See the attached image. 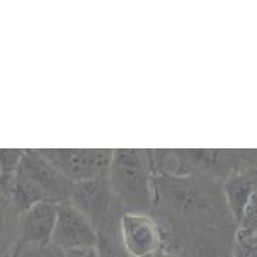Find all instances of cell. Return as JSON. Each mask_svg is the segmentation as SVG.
I'll use <instances>...</instances> for the list:
<instances>
[{"label": "cell", "instance_id": "6", "mask_svg": "<svg viewBox=\"0 0 257 257\" xmlns=\"http://www.w3.org/2000/svg\"><path fill=\"white\" fill-rule=\"evenodd\" d=\"M109 188L107 177L73 183L68 201L77 207L95 227V224H101L107 216L110 203Z\"/></svg>", "mask_w": 257, "mask_h": 257}, {"label": "cell", "instance_id": "12", "mask_svg": "<svg viewBox=\"0 0 257 257\" xmlns=\"http://www.w3.org/2000/svg\"><path fill=\"white\" fill-rule=\"evenodd\" d=\"M11 248L13 245H7L4 242H0V257H10V252H11Z\"/></svg>", "mask_w": 257, "mask_h": 257}, {"label": "cell", "instance_id": "5", "mask_svg": "<svg viewBox=\"0 0 257 257\" xmlns=\"http://www.w3.org/2000/svg\"><path fill=\"white\" fill-rule=\"evenodd\" d=\"M119 234L127 257H150L164 251V236L156 221L138 210L119 219Z\"/></svg>", "mask_w": 257, "mask_h": 257}, {"label": "cell", "instance_id": "4", "mask_svg": "<svg viewBox=\"0 0 257 257\" xmlns=\"http://www.w3.org/2000/svg\"><path fill=\"white\" fill-rule=\"evenodd\" d=\"M98 231L94 224L70 201L58 204L56 222L50 243L61 251L95 248Z\"/></svg>", "mask_w": 257, "mask_h": 257}, {"label": "cell", "instance_id": "10", "mask_svg": "<svg viewBox=\"0 0 257 257\" xmlns=\"http://www.w3.org/2000/svg\"><path fill=\"white\" fill-rule=\"evenodd\" d=\"M25 150H0V176H13Z\"/></svg>", "mask_w": 257, "mask_h": 257}, {"label": "cell", "instance_id": "7", "mask_svg": "<svg viewBox=\"0 0 257 257\" xmlns=\"http://www.w3.org/2000/svg\"><path fill=\"white\" fill-rule=\"evenodd\" d=\"M58 215V204L41 201L31 206L19 216L20 243H50Z\"/></svg>", "mask_w": 257, "mask_h": 257}, {"label": "cell", "instance_id": "11", "mask_svg": "<svg viewBox=\"0 0 257 257\" xmlns=\"http://www.w3.org/2000/svg\"><path fill=\"white\" fill-rule=\"evenodd\" d=\"M64 257H100L97 246L95 248H83V249H73V251H65Z\"/></svg>", "mask_w": 257, "mask_h": 257}, {"label": "cell", "instance_id": "1", "mask_svg": "<svg viewBox=\"0 0 257 257\" xmlns=\"http://www.w3.org/2000/svg\"><path fill=\"white\" fill-rule=\"evenodd\" d=\"M71 189L73 183L58 173L41 156L40 150H25L11 179L14 212L20 215L41 201L55 204L68 201Z\"/></svg>", "mask_w": 257, "mask_h": 257}, {"label": "cell", "instance_id": "2", "mask_svg": "<svg viewBox=\"0 0 257 257\" xmlns=\"http://www.w3.org/2000/svg\"><path fill=\"white\" fill-rule=\"evenodd\" d=\"M110 188L132 207H146L150 201V165L141 150H112L107 171Z\"/></svg>", "mask_w": 257, "mask_h": 257}, {"label": "cell", "instance_id": "8", "mask_svg": "<svg viewBox=\"0 0 257 257\" xmlns=\"http://www.w3.org/2000/svg\"><path fill=\"white\" fill-rule=\"evenodd\" d=\"M225 198L228 209L234 218V221L239 224L245 209L251 203L252 198H255V177L254 174H233L230 176L227 185H225Z\"/></svg>", "mask_w": 257, "mask_h": 257}, {"label": "cell", "instance_id": "13", "mask_svg": "<svg viewBox=\"0 0 257 257\" xmlns=\"http://www.w3.org/2000/svg\"><path fill=\"white\" fill-rule=\"evenodd\" d=\"M150 257H171V255H170V254H167V252H165V249H164V251H159L158 254L150 255Z\"/></svg>", "mask_w": 257, "mask_h": 257}, {"label": "cell", "instance_id": "9", "mask_svg": "<svg viewBox=\"0 0 257 257\" xmlns=\"http://www.w3.org/2000/svg\"><path fill=\"white\" fill-rule=\"evenodd\" d=\"M10 257H64V251L52 243H20L16 240Z\"/></svg>", "mask_w": 257, "mask_h": 257}, {"label": "cell", "instance_id": "3", "mask_svg": "<svg viewBox=\"0 0 257 257\" xmlns=\"http://www.w3.org/2000/svg\"><path fill=\"white\" fill-rule=\"evenodd\" d=\"M41 156L68 182L80 183L106 177L112 150H40Z\"/></svg>", "mask_w": 257, "mask_h": 257}]
</instances>
